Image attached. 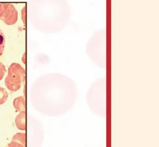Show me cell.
Returning a JSON list of instances; mask_svg holds the SVG:
<instances>
[{
    "label": "cell",
    "mask_w": 159,
    "mask_h": 147,
    "mask_svg": "<svg viewBox=\"0 0 159 147\" xmlns=\"http://www.w3.org/2000/svg\"><path fill=\"white\" fill-rule=\"evenodd\" d=\"M86 51L95 64L102 68L106 67V45L103 41L93 40L88 45Z\"/></svg>",
    "instance_id": "3957f363"
},
{
    "label": "cell",
    "mask_w": 159,
    "mask_h": 147,
    "mask_svg": "<svg viewBox=\"0 0 159 147\" xmlns=\"http://www.w3.org/2000/svg\"><path fill=\"white\" fill-rule=\"evenodd\" d=\"M5 45V37L3 33L0 29V56L2 55Z\"/></svg>",
    "instance_id": "9c48e42d"
},
{
    "label": "cell",
    "mask_w": 159,
    "mask_h": 147,
    "mask_svg": "<svg viewBox=\"0 0 159 147\" xmlns=\"http://www.w3.org/2000/svg\"><path fill=\"white\" fill-rule=\"evenodd\" d=\"M8 98V93L6 90L0 87V105L3 104Z\"/></svg>",
    "instance_id": "ba28073f"
},
{
    "label": "cell",
    "mask_w": 159,
    "mask_h": 147,
    "mask_svg": "<svg viewBox=\"0 0 159 147\" xmlns=\"http://www.w3.org/2000/svg\"><path fill=\"white\" fill-rule=\"evenodd\" d=\"M6 71L5 66L2 63L0 62V80L2 79Z\"/></svg>",
    "instance_id": "30bf717a"
},
{
    "label": "cell",
    "mask_w": 159,
    "mask_h": 147,
    "mask_svg": "<svg viewBox=\"0 0 159 147\" xmlns=\"http://www.w3.org/2000/svg\"><path fill=\"white\" fill-rule=\"evenodd\" d=\"M25 78V69L19 64L13 63L9 67L5 80L6 86L11 91H16L20 89Z\"/></svg>",
    "instance_id": "7a4b0ae2"
},
{
    "label": "cell",
    "mask_w": 159,
    "mask_h": 147,
    "mask_svg": "<svg viewBox=\"0 0 159 147\" xmlns=\"http://www.w3.org/2000/svg\"><path fill=\"white\" fill-rule=\"evenodd\" d=\"M86 100L93 113L101 118L106 117V78H100L93 82L86 96Z\"/></svg>",
    "instance_id": "6da1fadb"
},
{
    "label": "cell",
    "mask_w": 159,
    "mask_h": 147,
    "mask_svg": "<svg viewBox=\"0 0 159 147\" xmlns=\"http://www.w3.org/2000/svg\"><path fill=\"white\" fill-rule=\"evenodd\" d=\"M6 147H25L21 144H20L18 142L12 141L11 143L8 144Z\"/></svg>",
    "instance_id": "8fae6325"
},
{
    "label": "cell",
    "mask_w": 159,
    "mask_h": 147,
    "mask_svg": "<svg viewBox=\"0 0 159 147\" xmlns=\"http://www.w3.org/2000/svg\"><path fill=\"white\" fill-rule=\"evenodd\" d=\"M13 105L15 108L20 112L25 111L26 105L25 97L22 96L16 98L13 101Z\"/></svg>",
    "instance_id": "8992f818"
},
{
    "label": "cell",
    "mask_w": 159,
    "mask_h": 147,
    "mask_svg": "<svg viewBox=\"0 0 159 147\" xmlns=\"http://www.w3.org/2000/svg\"><path fill=\"white\" fill-rule=\"evenodd\" d=\"M0 20L7 25H13L17 22L18 12L12 4H0Z\"/></svg>",
    "instance_id": "277c9868"
},
{
    "label": "cell",
    "mask_w": 159,
    "mask_h": 147,
    "mask_svg": "<svg viewBox=\"0 0 159 147\" xmlns=\"http://www.w3.org/2000/svg\"><path fill=\"white\" fill-rule=\"evenodd\" d=\"M12 141L19 142L23 146H26V135L25 133H18L14 135Z\"/></svg>",
    "instance_id": "52a82bcc"
},
{
    "label": "cell",
    "mask_w": 159,
    "mask_h": 147,
    "mask_svg": "<svg viewBox=\"0 0 159 147\" xmlns=\"http://www.w3.org/2000/svg\"><path fill=\"white\" fill-rule=\"evenodd\" d=\"M16 124L19 130H25L26 129V113L22 111L16 116L15 119Z\"/></svg>",
    "instance_id": "5b68a950"
}]
</instances>
